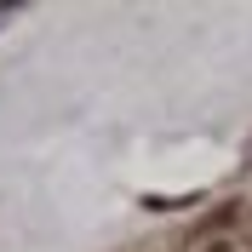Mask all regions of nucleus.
I'll use <instances>...</instances> for the list:
<instances>
[{"instance_id":"obj_1","label":"nucleus","mask_w":252,"mask_h":252,"mask_svg":"<svg viewBox=\"0 0 252 252\" xmlns=\"http://www.w3.org/2000/svg\"><path fill=\"white\" fill-rule=\"evenodd\" d=\"M184 252H252V223L241 212H218V218H206L189 235Z\"/></svg>"},{"instance_id":"obj_2","label":"nucleus","mask_w":252,"mask_h":252,"mask_svg":"<svg viewBox=\"0 0 252 252\" xmlns=\"http://www.w3.org/2000/svg\"><path fill=\"white\" fill-rule=\"evenodd\" d=\"M12 12H17V6H0V23H6V17H12Z\"/></svg>"}]
</instances>
